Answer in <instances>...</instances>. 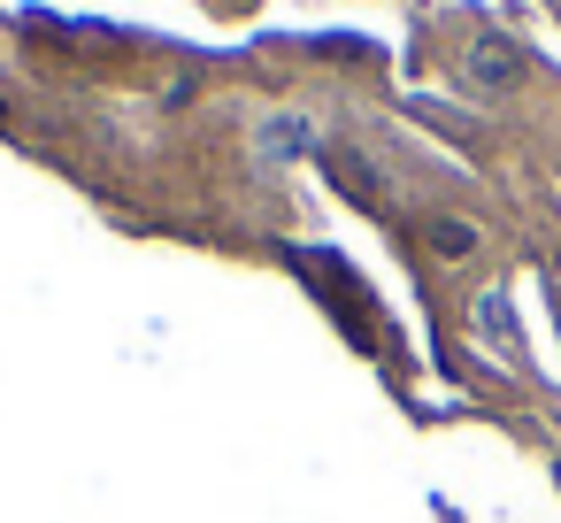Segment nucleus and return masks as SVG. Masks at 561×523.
<instances>
[{
    "mask_svg": "<svg viewBox=\"0 0 561 523\" xmlns=\"http://www.w3.org/2000/svg\"><path fill=\"white\" fill-rule=\"evenodd\" d=\"M469 78H477V86H492V93H507V86L523 78V62H515V47L477 39V47H469Z\"/></svg>",
    "mask_w": 561,
    "mask_h": 523,
    "instance_id": "nucleus-1",
    "label": "nucleus"
},
{
    "mask_svg": "<svg viewBox=\"0 0 561 523\" xmlns=\"http://www.w3.org/2000/svg\"><path fill=\"white\" fill-rule=\"evenodd\" d=\"M431 247H438V254H469L477 231H469V224H431Z\"/></svg>",
    "mask_w": 561,
    "mask_h": 523,
    "instance_id": "nucleus-2",
    "label": "nucleus"
}]
</instances>
